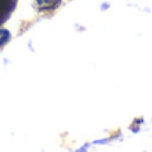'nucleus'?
I'll use <instances>...</instances> for the list:
<instances>
[{"label": "nucleus", "instance_id": "1", "mask_svg": "<svg viewBox=\"0 0 152 152\" xmlns=\"http://www.w3.org/2000/svg\"><path fill=\"white\" fill-rule=\"evenodd\" d=\"M39 7V10L44 11V10H53L60 4V0H35Z\"/></svg>", "mask_w": 152, "mask_h": 152}, {"label": "nucleus", "instance_id": "2", "mask_svg": "<svg viewBox=\"0 0 152 152\" xmlns=\"http://www.w3.org/2000/svg\"><path fill=\"white\" fill-rule=\"evenodd\" d=\"M10 0H0V12H3V11L8 12L10 11Z\"/></svg>", "mask_w": 152, "mask_h": 152}]
</instances>
